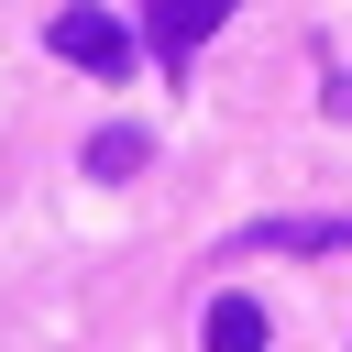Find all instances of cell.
Listing matches in <instances>:
<instances>
[{"mask_svg":"<svg viewBox=\"0 0 352 352\" xmlns=\"http://www.w3.org/2000/svg\"><path fill=\"white\" fill-rule=\"evenodd\" d=\"M198 352H264V308H253V297H209Z\"/></svg>","mask_w":352,"mask_h":352,"instance_id":"2","label":"cell"},{"mask_svg":"<svg viewBox=\"0 0 352 352\" xmlns=\"http://www.w3.org/2000/svg\"><path fill=\"white\" fill-rule=\"evenodd\" d=\"M220 33V0H154V44L165 55H187V44H209Z\"/></svg>","mask_w":352,"mask_h":352,"instance_id":"3","label":"cell"},{"mask_svg":"<svg viewBox=\"0 0 352 352\" xmlns=\"http://www.w3.org/2000/svg\"><path fill=\"white\" fill-rule=\"evenodd\" d=\"M44 44H55L66 66H88V77H121V66H132V33H121L110 11H55Z\"/></svg>","mask_w":352,"mask_h":352,"instance_id":"1","label":"cell"},{"mask_svg":"<svg viewBox=\"0 0 352 352\" xmlns=\"http://www.w3.org/2000/svg\"><path fill=\"white\" fill-rule=\"evenodd\" d=\"M143 154H154V143H143L132 121H110V132H88V176H132Z\"/></svg>","mask_w":352,"mask_h":352,"instance_id":"5","label":"cell"},{"mask_svg":"<svg viewBox=\"0 0 352 352\" xmlns=\"http://www.w3.org/2000/svg\"><path fill=\"white\" fill-rule=\"evenodd\" d=\"M253 242H264V253H341V242H352V220H264Z\"/></svg>","mask_w":352,"mask_h":352,"instance_id":"4","label":"cell"}]
</instances>
